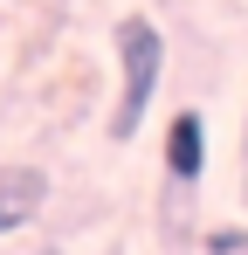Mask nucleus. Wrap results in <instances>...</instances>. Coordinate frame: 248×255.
<instances>
[{
  "instance_id": "f03ea898",
  "label": "nucleus",
  "mask_w": 248,
  "mask_h": 255,
  "mask_svg": "<svg viewBox=\"0 0 248 255\" xmlns=\"http://www.w3.org/2000/svg\"><path fill=\"white\" fill-rule=\"evenodd\" d=\"M207 179V118L200 111H179L165 125V186H193Z\"/></svg>"
},
{
  "instance_id": "20e7f679",
  "label": "nucleus",
  "mask_w": 248,
  "mask_h": 255,
  "mask_svg": "<svg viewBox=\"0 0 248 255\" xmlns=\"http://www.w3.org/2000/svg\"><path fill=\"white\" fill-rule=\"evenodd\" d=\"M207 255H248V228H214L207 235Z\"/></svg>"
},
{
  "instance_id": "39448f33",
  "label": "nucleus",
  "mask_w": 248,
  "mask_h": 255,
  "mask_svg": "<svg viewBox=\"0 0 248 255\" xmlns=\"http://www.w3.org/2000/svg\"><path fill=\"white\" fill-rule=\"evenodd\" d=\"M242 145H248V138H242Z\"/></svg>"
},
{
  "instance_id": "7ed1b4c3",
  "label": "nucleus",
  "mask_w": 248,
  "mask_h": 255,
  "mask_svg": "<svg viewBox=\"0 0 248 255\" xmlns=\"http://www.w3.org/2000/svg\"><path fill=\"white\" fill-rule=\"evenodd\" d=\"M48 207V172L41 166H0V235H21Z\"/></svg>"
},
{
  "instance_id": "f257e3e1",
  "label": "nucleus",
  "mask_w": 248,
  "mask_h": 255,
  "mask_svg": "<svg viewBox=\"0 0 248 255\" xmlns=\"http://www.w3.org/2000/svg\"><path fill=\"white\" fill-rule=\"evenodd\" d=\"M165 76V35L145 21V14H124L118 21V104H111V145H131L152 97H159Z\"/></svg>"
}]
</instances>
